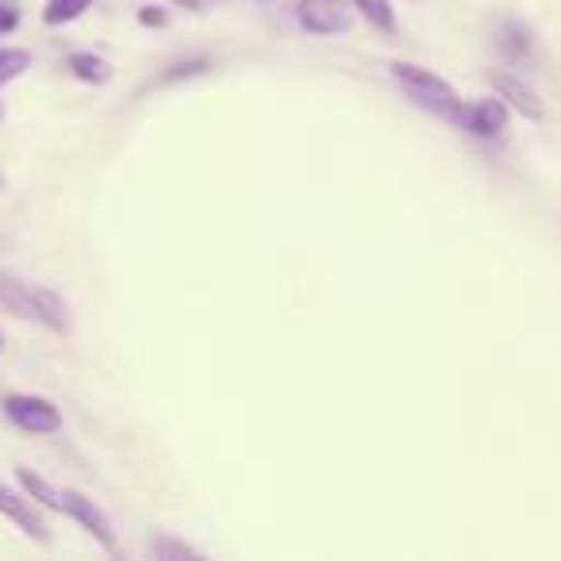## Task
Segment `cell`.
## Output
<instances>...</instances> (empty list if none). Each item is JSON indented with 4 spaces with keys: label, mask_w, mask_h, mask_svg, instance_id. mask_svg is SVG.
Segmentation results:
<instances>
[{
    "label": "cell",
    "mask_w": 561,
    "mask_h": 561,
    "mask_svg": "<svg viewBox=\"0 0 561 561\" xmlns=\"http://www.w3.org/2000/svg\"><path fill=\"white\" fill-rule=\"evenodd\" d=\"M389 73H392V81H397V85L404 89V93L412 96L423 112H431V116H438V119H450V124L458 119V112H461V104H466V101H461L458 89H454L446 78H438L435 70H427V66H415V62H392Z\"/></svg>",
    "instance_id": "1"
},
{
    "label": "cell",
    "mask_w": 561,
    "mask_h": 561,
    "mask_svg": "<svg viewBox=\"0 0 561 561\" xmlns=\"http://www.w3.org/2000/svg\"><path fill=\"white\" fill-rule=\"evenodd\" d=\"M4 415L16 423L27 435H58L62 431V408L47 397H35V392H9L4 397Z\"/></svg>",
    "instance_id": "2"
},
{
    "label": "cell",
    "mask_w": 561,
    "mask_h": 561,
    "mask_svg": "<svg viewBox=\"0 0 561 561\" xmlns=\"http://www.w3.org/2000/svg\"><path fill=\"white\" fill-rule=\"evenodd\" d=\"M297 20L312 35H343L351 27V0H300Z\"/></svg>",
    "instance_id": "3"
},
{
    "label": "cell",
    "mask_w": 561,
    "mask_h": 561,
    "mask_svg": "<svg viewBox=\"0 0 561 561\" xmlns=\"http://www.w3.org/2000/svg\"><path fill=\"white\" fill-rule=\"evenodd\" d=\"M62 500H66L62 512L70 515L73 523H81L104 550H116V527H112V519L104 515V507L96 504V500H89L85 492H78V489H62Z\"/></svg>",
    "instance_id": "4"
},
{
    "label": "cell",
    "mask_w": 561,
    "mask_h": 561,
    "mask_svg": "<svg viewBox=\"0 0 561 561\" xmlns=\"http://www.w3.org/2000/svg\"><path fill=\"white\" fill-rule=\"evenodd\" d=\"M454 124H458L461 131L477 135V139H496V135L507 127V104L500 101V96L469 101V104H461V112H458Z\"/></svg>",
    "instance_id": "5"
},
{
    "label": "cell",
    "mask_w": 561,
    "mask_h": 561,
    "mask_svg": "<svg viewBox=\"0 0 561 561\" xmlns=\"http://www.w3.org/2000/svg\"><path fill=\"white\" fill-rule=\"evenodd\" d=\"M492 89H496L500 101H504L512 112H519L523 119H530V124H538V119H546V104H542V96H538L535 89L527 85V81L515 78V73L496 70V73H492Z\"/></svg>",
    "instance_id": "6"
},
{
    "label": "cell",
    "mask_w": 561,
    "mask_h": 561,
    "mask_svg": "<svg viewBox=\"0 0 561 561\" xmlns=\"http://www.w3.org/2000/svg\"><path fill=\"white\" fill-rule=\"evenodd\" d=\"M0 515L12 519L16 527H24L32 538H43V542H47V523H43V515L35 512V500L27 496V492L9 489L4 481H0Z\"/></svg>",
    "instance_id": "7"
},
{
    "label": "cell",
    "mask_w": 561,
    "mask_h": 561,
    "mask_svg": "<svg viewBox=\"0 0 561 561\" xmlns=\"http://www.w3.org/2000/svg\"><path fill=\"white\" fill-rule=\"evenodd\" d=\"M32 320H39L55 335H70V308L47 285H32Z\"/></svg>",
    "instance_id": "8"
},
{
    "label": "cell",
    "mask_w": 561,
    "mask_h": 561,
    "mask_svg": "<svg viewBox=\"0 0 561 561\" xmlns=\"http://www.w3.org/2000/svg\"><path fill=\"white\" fill-rule=\"evenodd\" d=\"M66 70H70L78 81H85V85H104V81L112 78L108 58L93 55V50H73V55L66 58Z\"/></svg>",
    "instance_id": "9"
},
{
    "label": "cell",
    "mask_w": 561,
    "mask_h": 561,
    "mask_svg": "<svg viewBox=\"0 0 561 561\" xmlns=\"http://www.w3.org/2000/svg\"><path fill=\"white\" fill-rule=\"evenodd\" d=\"M496 47H500V55H504L507 62H519V58H527L530 47H535V35H530L527 24H515V20H507V24L500 27V35H496Z\"/></svg>",
    "instance_id": "10"
},
{
    "label": "cell",
    "mask_w": 561,
    "mask_h": 561,
    "mask_svg": "<svg viewBox=\"0 0 561 561\" xmlns=\"http://www.w3.org/2000/svg\"><path fill=\"white\" fill-rule=\"evenodd\" d=\"M16 481H20V489H24L27 496L39 500V504H43V507H50V512H62V507H66L62 489H55V484H50L47 477H39V473H32V469L20 466V469H16Z\"/></svg>",
    "instance_id": "11"
},
{
    "label": "cell",
    "mask_w": 561,
    "mask_h": 561,
    "mask_svg": "<svg viewBox=\"0 0 561 561\" xmlns=\"http://www.w3.org/2000/svg\"><path fill=\"white\" fill-rule=\"evenodd\" d=\"M0 308H9L12 316L32 320V285L9 277V273H0Z\"/></svg>",
    "instance_id": "12"
},
{
    "label": "cell",
    "mask_w": 561,
    "mask_h": 561,
    "mask_svg": "<svg viewBox=\"0 0 561 561\" xmlns=\"http://www.w3.org/2000/svg\"><path fill=\"white\" fill-rule=\"evenodd\" d=\"M85 9H93V0H47V9H43V24L47 27L73 24Z\"/></svg>",
    "instance_id": "13"
},
{
    "label": "cell",
    "mask_w": 561,
    "mask_h": 561,
    "mask_svg": "<svg viewBox=\"0 0 561 561\" xmlns=\"http://www.w3.org/2000/svg\"><path fill=\"white\" fill-rule=\"evenodd\" d=\"M32 70V50H20V47H0V89L9 85V81L24 78Z\"/></svg>",
    "instance_id": "14"
},
{
    "label": "cell",
    "mask_w": 561,
    "mask_h": 561,
    "mask_svg": "<svg viewBox=\"0 0 561 561\" xmlns=\"http://www.w3.org/2000/svg\"><path fill=\"white\" fill-rule=\"evenodd\" d=\"M351 9H358L362 16H366L374 27H381V32H392V27H397V16H392L389 0H351Z\"/></svg>",
    "instance_id": "15"
},
{
    "label": "cell",
    "mask_w": 561,
    "mask_h": 561,
    "mask_svg": "<svg viewBox=\"0 0 561 561\" xmlns=\"http://www.w3.org/2000/svg\"><path fill=\"white\" fill-rule=\"evenodd\" d=\"M208 70V58H188V62H178V66H170V73H162V85H170V81H181V78H196V73H204Z\"/></svg>",
    "instance_id": "16"
},
{
    "label": "cell",
    "mask_w": 561,
    "mask_h": 561,
    "mask_svg": "<svg viewBox=\"0 0 561 561\" xmlns=\"http://www.w3.org/2000/svg\"><path fill=\"white\" fill-rule=\"evenodd\" d=\"M150 553H154V558H201V550H193V546H185V542H170V538L150 542Z\"/></svg>",
    "instance_id": "17"
},
{
    "label": "cell",
    "mask_w": 561,
    "mask_h": 561,
    "mask_svg": "<svg viewBox=\"0 0 561 561\" xmlns=\"http://www.w3.org/2000/svg\"><path fill=\"white\" fill-rule=\"evenodd\" d=\"M165 20H170V16H165L162 9H154V4H142V9H139V24L142 27H165Z\"/></svg>",
    "instance_id": "18"
},
{
    "label": "cell",
    "mask_w": 561,
    "mask_h": 561,
    "mask_svg": "<svg viewBox=\"0 0 561 561\" xmlns=\"http://www.w3.org/2000/svg\"><path fill=\"white\" fill-rule=\"evenodd\" d=\"M16 24H20V12L9 9V4H0V35L16 32Z\"/></svg>",
    "instance_id": "19"
},
{
    "label": "cell",
    "mask_w": 561,
    "mask_h": 561,
    "mask_svg": "<svg viewBox=\"0 0 561 561\" xmlns=\"http://www.w3.org/2000/svg\"><path fill=\"white\" fill-rule=\"evenodd\" d=\"M0 119H4V104H0Z\"/></svg>",
    "instance_id": "20"
},
{
    "label": "cell",
    "mask_w": 561,
    "mask_h": 561,
    "mask_svg": "<svg viewBox=\"0 0 561 561\" xmlns=\"http://www.w3.org/2000/svg\"><path fill=\"white\" fill-rule=\"evenodd\" d=\"M0 346H4V339H0Z\"/></svg>",
    "instance_id": "21"
},
{
    "label": "cell",
    "mask_w": 561,
    "mask_h": 561,
    "mask_svg": "<svg viewBox=\"0 0 561 561\" xmlns=\"http://www.w3.org/2000/svg\"><path fill=\"white\" fill-rule=\"evenodd\" d=\"M0 185H4V181H0Z\"/></svg>",
    "instance_id": "22"
}]
</instances>
